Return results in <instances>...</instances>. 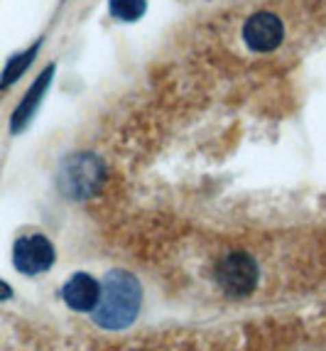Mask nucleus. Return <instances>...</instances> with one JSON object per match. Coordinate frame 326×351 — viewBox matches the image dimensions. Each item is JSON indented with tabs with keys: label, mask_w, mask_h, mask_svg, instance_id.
I'll return each instance as SVG.
<instances>
[{
	"label": "nucleus",
	"mask_w": 326,
	"mask_h": 351,
	"mask_svg": "<svg viewBox=\"0 0 326 351\" xmlns=\"http://www.w3.org/2000/svg\"><path fill=\"white\" fill-rule=\"evenodd\" d=\"M142 310V285L128 270H108L101 280V300L91 319L103 332H123L140 317Z\"/></svg>",
	"instance_id": "f257e3e1"
},
{
	"label": "nucleus",
	"mask_w": 326,
	"mask_h": 351,
	"mask_svg": "<svg viewBox=\"0 0 326 351\" xmlns=\"http://www.w3.org/2000/svg\"><path fill=\"white\" fill-rule=\"evenodd\" d=\"M103 180H105L103 162L96 155H88V152L66 158L57 175V184L62 189V194H64L66 199H76V202L93 197L101 189Z\"/></svg>",
	"instance_id": "f03ea898"
},
{
	"label": "nucleus",
	"mask_w": 326,
	"mask_h": 351,
	"mask_svg": "<svg viewBox=\"0 0 326 351\" xmlns=\"http://www.w3.org/2000/svg\"><path fill=\"white\" fill-rule=\"evenodd\" d=\"M214 280L226 298L240 300V298L253 295V290L258 287L260 268H258V261L251 253L233 251V253H226V256L216 263Z\"/></svg>",
	"instance_id": "7ed1b4c3"
},
{
	"label": "nucleus",
	"mask_w": 326,
	"mask_h": 351,
	"mask_svg": "<svg viewBox=\"0 0 326 351\" xmlns=\"http://www.w3.org/2000/svg\"><path fill=\"white\" fill-rule=\"evenodd\" d=\"M57 263V248L45 234L20 236L12 246V265L23 276H42Z\"/></svg>",
	"instance_id": "20e7f679"
},
{
	"label": "nucleus",
	"mask_w": 326,
	"mask_h": 351,
	"mask_svg": "<svg viewBox=\"0 0 326 351\" xmlns=\"http://www.w3.org/2000/svg\"><path fill=\"white\" fill-rule=\"evenodd\" d=\"M282 37H285L282 20L273 12H255L243 25V40L253 52H273L282 45Z\"/></svg>",
	"instance_id": "39448f33"
},
{
	"label": "nucleus",
	"mask_w": 326,
	"mask_h": 351,
	"mask_svg": "<svg viewBox=\"0 0 326 351\" xmlns=\"http://www.w3.org/2000/svg\"><path fill=\"white\" fill-rule=\"evenodd\" d=\"M59 295H62V302H64L71 312L91 315L101 300V280H96L91 273L79 270V273H74V276L62 285V293Z\"/></svg>",
	"instance_id": "423d86ee"
},
{
	"label": "nucleus",
	"mask_w": 326,
	"mask_h": 351,
	"mask_svg": "<svg viewBox=\"0 0 326 351\" xmlns=\"http://www.w3.org/2000/svg\"><path fill=\"white\" fill-rule=\"evenodd\" d=\"M52 76H54V64H49L40 76H37L35 84L29 86V91L25 94V99L20 101V106L15 108V113H12V118H10V130H12V133H20V130H25V125L32 121L35 111L40 108L42 99H45L47 88H49V84H52Z\"/></svg>",
	"instance_id": "0eeeda50"
},
{
	"label": "nucleus",
	"mask_w": 326,
	"mask_h": 351,
	"mask_svg": "<svg viewBox=\"0 0 326 351\" xmlns=\"http://www.w3.org/2000/svg\"><path fill=\"white\" fill-rule=\"evenodd\" d=\"M37 47H40V45L29 47L27 52H23V54H15V57L8 62V66L3 69V76H0V88H8L27 71V66L32 64V59H35V54H37Z\"/></svg>",
	"instance_id": "6e6552de"
},
{
	"label": "nucleus",
	"mask_w": 326,
	"mask_h": 351,
	"mask_svg": "<svg viewBox=\"0 0 326 351\" xmlns=\"http://www.w3.org/2000/svg\"><path fill=\"white\" fill-rule=\"evenodd\" d=\"M145 0H108V12L121 23H135L145 15Z\"/></svg>",
	"instance_id": "1a4fd4ad"
},
{
	"label": "nucleus",
	"mask_w": 326,
	"mask_h": 351,
	"mask_svg": "<svg viewBox=\"0 0 326 351\" xmlns=\"http://www.w3.org/2000/svg\"><path fill=\"white\" fill-rule=\"evenodd\" d=\"M12 298V287L8 285L5 280H0V302H5V300Z\"/></svg>",
	"instance_id": "9d476101"
}]
</instances>
